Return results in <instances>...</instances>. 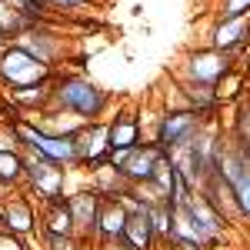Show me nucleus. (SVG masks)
<instances>
[{"mask_svg": "<svg viewBox=\"0 0 250 250\" xmlns=\"http://www.w3.org/2000/svg\"><path fill=\"white\" fill-rule=\"evenodd\" d=\"M50 100L57 104L60 110L80 117L87 124H94L97 117L107 110V94L90 77H83V74H63V77H57L54 80V90H50Z\"/></svg>", "mask_w": 250, "mask_h": 250, "instance_id": "f257e3e1", "label": "nucleus"}, {"mask_svg": "<svg viewBox=\"0 0 250 250\" xmlns=\"http://www.w3.org/2000/svg\"><path fill=\"white\" fill-rule=\"evenodd\" d=\"M47 80H50V67L40 57H34L27 47H20V43L0 47V83H3L10 94L40 87V83H47Z\"/></svg>", "mask_w": 250, "mask_h": 250, "instance_id": "f03ea898", "label": "nucleus"}, {"mask_svg": "<svg viewBox=\"0 0 250 250\" xmlns=\"http://www.w3.org/2000/svg\"><path fill=\"white\" fill-rule=\"evenodd\" d=\"M10 134H14V140L23 144L34 157L54 160L60 167L77 164V144H74V137H54V134H47V130H40L37 124L23 120V117H20V120H10Z\"/></svg>", "mask_w": 250, "mask_h": 250, "instance_id": "7ed1b4c3", "label": "nucleus"}, {"mask_svg": "<svg viewBox=\"0 0 250 250\" xmlns=\"http://www.w3.org/2000/svg\"><path fill=\"white\" fill-rule=\"evenodd\" d=\"M167 160V150L157 144H140L134 150H110L107 167L127 184H154V173Z\"/></svg>", "mask_w": 250, "mask_h": 250, "instance_id": "20e7f679", "label": "nucleus"}, {"mask_svg": "<svg viewBox=\"0 0 250 250\" xmlns=\"http://www.w3.org/2000/svg\"><path fill=\"white\" fill-rule=\"evenodd\" d=\"M213 170L230 184L233 200H237V207H240V217L250 220V160L240 154L233 144H224V140H220L217 160H213Z\"/></svg>", "mask_w": 250, "mask_h": 250, "instance_id": "39448f33", "label": "nucleus"}, {"mask_svg": "<svg viewBox=\"0 0 250 250\" xmlns=\"http://www.w3.org/2000/svg\"><path fill=\"white\" fill-rule=\"evenodd\" d=\"M200 127H204V114H197L190 107H184V110H167V114L157 120L154 144L164 147L167 154H170V150H180V147L193 144V137L200 134Z\"/></svg>", "mask_w": 250, "mask_h": 250, "instance_id": "423d86ee", "label": "nucleus"}, {"mask_svg": "<svg viewBox=\"0 0 250 250\" xmlns=\"http://www.w3.org/2000/svg\"><path fill=\"white\" fill-rule=\"evenodd\" d=\"M233 70V54H224V50H193L187 63H184V74H187V83H197V87H213Z\"/></svg>", "mask_w": 250, "mask_h": 250, "instance_id": "0eeeda50", "label": "nucleus"}, {"mask_svg": "<svg viewBox=\"0 0 250 250\" xmlns=\"http://www.w3.org/2000/svg\"><path fill=\"white\" fill-rule=\"evenodd\" d=\"M74 144H77V164H87V167H107V157H110V124H87L77 137H74Z\"/></svg>", "mask_w": 250, "mask_h": 250, "instance_id": "6e6552de", "label": "nucleus"}, {"mask_svg": "<svg viewBox=\"0 0 250 250\" xmlns=\"http://www.w3.org/2000/svg\"><path fill=\"white\" fill-rule=\"evenodd\" d=\"M27 180H30V190L37 193L43 204H54L63 193V167L54 160H43V157H27Z\"/></svg>", "mask_w": 250, "mask_h": 250, "instance_id": "1a4fd4ad", "label": "nucleus"}, {"mask_svg": "<svg viewBox=\"0 0 250 250\" xmlns=\"http://www.w3.org/2000/svg\"><path fill=\"white\" fill-rule=\"evenodd\" d=\"M250 40V17H220L210 30V47L224 54H237Z\"/></svg>", "mask_w": 250, "mask_h": 250, "instance_id": "9d476101", "label": "nucleus"}, {"mask_svg": "<svg viewBox=\"0 0 250 250\" xmlns=\"http://www.w3.org/2000/svg\"><path fill=\"white\" fill-rule=\"evenodd\" d=\"M187 210H190V220H193V227H197V233H200V240H204V244H210V240H217V237L224 233V217L213 210V204L200 190L190 193Z\"/></svg>", "mask_w": 250, "mask_h": 250, "instance_id": "9b49d317", "label": "nucleus"}, {"mask_svg": "<svg viewBox=\"0 0 250 250\" xmlns=\"http://www.w3.org/2000/svg\"><path fill=\"white\" fill-rule=\"evenodd\" d=\"M127 217H130V210L124 207L120 197H104L100 200V213H97L94 237H100V240H120L124 227H127Z\"/></svg>", "mask_w": 250, "mask_h": 250, "instance_id": "f8f14e48", "label": "nucleus"}, {"mask_svg": "<svg viewBox=\"0 0 250 250\" xmlns=\"http://www.w3.org/2000/svg\"><path fill=\"white\" fill-rule=\"evenodd\" d=\"M200 193L210 200L213 210L220 213L224 220H237V217H240V207H237V200H233L230 184H227V180H224L217 170H210L204 180H200Z\"/></svg>", "mask_w": 250, "mask_h": 250, "instance_id": "ddd939ff", "label": "nucleus"}, {"mask_svg": "<svg viewBox=\"0 0 250 250\" xmlns=\"http://www.w3.org/2000/svg\"><path fill=\"white\" fill-rule=\"evenodd\" d=\"M120 240H124L130 250H150V247H154L157 230H154L150 213L144 210V207L130 210V217H127V227H124V237H120Z\"/></svg>", "mask_w": 250, "mask_h": 250, "instance_id": "4468645a", "label": "nucleus"}, {"mask_svg": "<svg viewBox=\"0 0 250 250\" xmlns=\"http://www.w3.org/2000/svg\"><path fill=\"white\" fill-rule=\"evenodd\" d=\"M100 200H104V193H74V197H67V207H70V217H74V227L80 233H90L97 230V213H100Z\"/></svg>", "mask_w": 250, "mask_h": 250, "instance_id": "2eb2a0df", "label": "nucleus"}, {"mask_svg": "<svg viewBox=\"0 0 250 250\" xmlns=\"http://www.w3.org/2000/svg\"><path fill=\"white\" fill-rule=\"evenodd\" d=\"M0 207H3V230L17 233V237H23V233L34 230V224H37V217H34V207L23 200V197H10V200H0Z\"/></svg>", "mask_w": 250, "mask_h": 250, "instance_id": "dca6fc26", "label": "nucleus"}, {"mask_svg": "<svg viewBox=\"0 0 250 250\" xmlns=\"http://www.w3.org/2000/svg\"><path fill=\"white\" fill-rule=\"evenodd\" d=\"M37 20L34 14H27V10H20L17 3H7V0H0V34L7 37H23V34H30L34 27H37Z\"/></svg>", "mask_w": 250, "mask_h": 250, "instance_id": "f3484780", "label": "nucleus"}, {"mask_svg": "<svg viewBox=\"0 0 250 250\" xmlns=\"http://www.w3.org/2000/svg\"><path fill=\"white\" fill-rule=\"evenodd\" d=\"M140 147V120L134 114H117L110 124V150H134Z\"/></svg>", "mask_w": 250, "mask_h": 250, "instance_id": "a211bd4d", "label": "nucleus"}, {"mask_svg": "<svg viewBox=\"0 0 250 250\" xmlns=\"http://www.w3.org/2000/svg\"><path fill=\"white\" fill-rule=\"evenodd\" d=\"M43 230L47 237H74V217H70V207H67V200L60 197L54 204H47V210H43Z\"/></svg>", "mask_w": 250, "mask_h": 250, "instance_id": "6ab92c4d", "label": "nucleus"}, {"mask_svg": "<svg viewBox=\"0 0 250 250\" xmlns=\"http://www.w3.org/2000/svg\"><path fill=\"white\" fill-rule=\"evenodd\" d=\"M27 180V157L17 147H0V187H17Z\"/></svg>", "mask_w": 250, "mask_h": 250, "instance_id": "aec40b11", "label": "nucleus"}, {"mask_svg": "<svg viewBox=\"0 0 250 250\" xmlns=\"http://www.w3.org/2000/svg\"><path fill=\"white\" fill-rule=\"evenodd\" d=\"M233 147L250 160V104H240L233 114Z\"/></svg>", "mask_w": 250, "mask_h": 250, "instance_id": "412c9836", "label": "nucleus"}, {"mask_svg": "<svg viewBox=\"0 0 250 250\" xmlns=\"http://www.w3.org/2000/svg\"><path fill=\"white\" fill-rule=\"evenodd\" d=\"M220 17H250V0H220Z\"/></svg>", "mask_w": 250, "mask_h": 250, "instance_id": "4be33fe9", "label": "nucleus"}, {"mask_svg": "<svg viewBox=\"0 0 250 250\" xmlns=\"http://www.w3.org/2000/svg\"><path fill=\"white\" fill-rule=\"evenodd\" d=\"M0 250H27V247H23V237H17L10 230H0Z\"/></svg>", "mask_w": 250, "mask_h": 250, "instance_id": "5701e85b", "label": "nucleus"}, {"mask_svg": "<svg viewBox=\"0 0 250 250\" xmlns=\"http://www.w3.org/2000/svg\"><path fill=\"white\" fill-rule=\"evenodd\" d=\"M47 250H77L74 237H47Z\"/></svg>", "mask_w": 250, "mask_h": 250, "instance_id": "b1692460", "label": "nucleus"}, {"mask_svg": "<svg viewBox=\"0 0 250 250\" xmlns=\"http://www.w3.org/2000/svg\"><path fill=\"white\" fill-rule=\"evenodd\" d=\"M90 0H47V7H60V10H74V7H83Z\"/></svg>", "mask_w": 250, "mask_h": 250, "instance_id": "393cba45", "label": "nucleus"}, {"mask_svg": "<svg viewBox=\"0 0 250 250\" xmlns=\"http://www.w3.org/2000/svg\"><path fill=\"white\" fill-rule=\"evenodd\" d=\"M170 250H204V244H193V240H170Z\"/></svg>", "mask_w": 250, "mask_h": 250, "instance_id": "a878e982", "label": "nucleus"}, {"mask_svg": "<svg viewBox=\"0 0 250 250\" xmlns=\"http://www.w3.org/2000/svg\"><path fill=\"white\" fill-rule=\"evenodd\" d=\"M100 250H130V247H127L124 240H104V244H100Z\"/></svg>", "mask_w": 250, "mask_h": 250, "instance_id": "bb28decb", "label": "nucleus"}, {"mask_svg": "<svg viewBox=\"0 0 250 250\" xmlns=\"http://www.w3.org/2000/svg\"><path fill=\"white\" fill-rule=\"evenodd\" d=\"M0 227H3V207H0Z\"/></svg>", "mask_w": 250, "mask_h": 250, "instance_id": "cd10ccee", "label": "nucleus"}, {"mask_svg": "<svg viewBox=\"0 0 250 250\" xmlns=\"http://www.w3.org/2000/svg\"><path fill=\"white\" fill-rule=\"evenodd\" d=\"M0 37H3V34H0Z\"/></svg>", "mask_w": 250, "mask_h": 250, "instance_id": "c85d7f7f", "label": "nucleus"}]
</instances>
